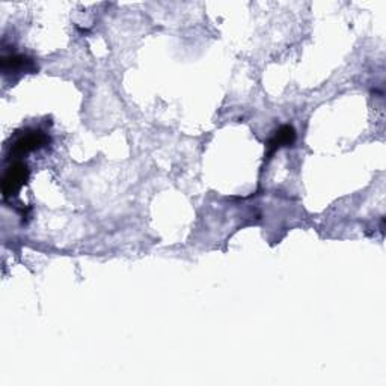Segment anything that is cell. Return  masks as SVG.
Wrapping results in <instances>:
<instances>
[{"mask_svg": "<svg viewBox=\"0 0 386 386\" xmlns=\"http://www.w3.org/2000/svg\"><path fill=\"white\" fill-rule=\"evenodd\" d=\"M29 178V169L24 163L17 162L13 167H9L5 172L2 180V193L5 198L15 196L18 190H20Z\"/></svg>", "mask_w": 386, "mask_h": 386, "instance_id": "1", "label": "cell"}, {"mask_svg": "<svg viewBox=\"0 0 386 386\" xmlns=\"http://www.w3.org/2000/svg\"><path fill=\"white\" fill-rule=\"evenodd\" d=\"M50 142L49 136L45 134L41 130H26L23 134H20L17 137V141L11 145V155H18V157H22V155L32 153L43 148Z\"/></svg>", "mask_w": 386, "mask_h": 386, "instance_id": "2", "label": "cell"}, {"mask_svg": "<svg viewBox=\"0 0 386 386\" xmlns=\"http://www.w3.org/2000/svg\"><path fill=\"white\" fill-rule=\"evenodd\" d=\"M294 141H296V132H294V128L291 125L279 127L278 130L275 132L273 137H270V141L268 142V157L270 159L279 148L291 145Z\"/></svg>", "mask_w": 386, "mask_h": 386, "instance_id": "3", "label": "cell"}, {"mask_svg": "<svg viewBox=\"0 0 386 386\" xmlns=\"http://www.w3.org/2000/svg\"><path fill=\"white\" fill-rule=\"evenodd\" d=\"M2 70L6 72L13 71H35V63L24 54H9L2 59Z\"/></svg>", "mask_w": 386, "mask_h": 386, "instance_id": "4", "label": "cell"}]
</instances>
